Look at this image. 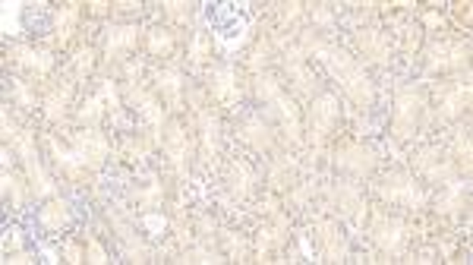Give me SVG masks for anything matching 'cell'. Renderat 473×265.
I'll return each mask as SVG.
<instances>
[{
	"label": "cell",
	"mask_w": 473,
	"mask_h": 265,
	"mask_svg": "<svg viewBox=\"0 0 473 265\" xmlns=\"http://www.w3.org/2000/svg\"><path fill=\"white\" fill-rule=\"evenodd\" d=\"M164 6H167V16H174V19L189 16V4H164Z\"/></svg>",
	"instance_id": "27"
},
{
	"label": "cell",
	"mask_w": 473,
	"mask_h": 265,
	"mask_svg": "<svg viewBox=\"0 0 473 265\" xmlns=\"http://www.w3.org/2000/svg\"><path fill=\"white\" fill-rule=\"evenodd\" d=\"M382 196L388 202H404V205H420L423 202V193L416 189L413 180H407V177H397V180H391L388 186H382Z\"/></svg>",
	"instance_id": "6"
},
{
	"label": "cell",
	"mask_w": 473,
	"mask_h": 265,
	"mask_svg": "<svg viewBox=\"0 0 473 265\" xmlns=\"http://www.w3.org/2000/svg\"><path fill=\"white\" fill-rule=\"evenodd\" d=\"M240 136H243L252 149H271V136H268V130H265L259 120H249V123L243 126V132H240Z\"/></svg>",
	"instance_id": "17"
},
{
	"label": "cell",
	"mask_w": 473,
	"mask_h": 265,
	"mask_svg": "<svg viewBox=\"0 0 473 265\" xmlns=\"http://www.w3.org/2000/svg\"><path fill=\"white\" fill-rule=\"evenodd\" d=\"M322 60H325L328 67H331V73L338 76V82L344 86V92L350 95V101H357L359 107H369V104H372L376 92H372L369 76L363 73V67H359V63L353 60V57L347 54V50L325 44V50H322Z\"/></svg>",
	"instance_id": "1"
},
{
	"label": "cell",
	"mask_w": 473,
	"mask_h": 265,
	"mask_svg": "<svg viewBox=\"0 0 473 265\" xmlns=\"http://www.w3.org/2000/svg\"><path fill=\"white\" fill-rule=\"evenodd\" d=\"M13 57H16L22 67L29 69H38V73H48L50 67H54V57L48 54V50H35V48H16L13 50Z\"/></svg>",
	"instance_id": "10"
},
{
	"label": "cell",
	"mask_w": 473,
	"mask_h": 265,
	"mask_svg": "<svg viewBox=\"0 0 473 265\" xmlns=\"http://www.w3.org/2000/svg\"><path fill=\"white\" fill-rule=\"evenodd\" d=\"M338 168H344V170H353V174H366V170H372V151H366V149H359V145H347V149H341L338 151Z\"/></svg>",
	"instance_id": "7"
},
{
	"label": "cell",
	"mask_w": 473,
	"mask_h": 265,
	"mask_svg": "<svg viewBox=\"0 0 473 265\" xmlns=\"http://www.w3.org/2000/svg\"><path fill=\"white\" fill-rule=\"evenodd\" d=\"M132 101H139V114H142V117L149 120L151 126H161V107H158V101H155V98H149L145 92L132 88Z\"/></svg>",
	"instance_id": "16"
},
{
	"label": "cell",
	"mask_w": 473,
	"mask_h": 265,
	"mask_svg": "<svg viewBox=\"0 0 473 265\" xmlns=\"http://www.w3.org/2000/svg\"><path fill=\"white\" fill-rule=\"evenodd\" d=\"M290 10H284V19H296L300 16V4H287Z\"/></svg>",
	"instance_id": "32"
},
{
	"label": "cell",
	"mask_w": 473,
	"mask_h": 265,
	"mask_svg": "<svg viewBox=\"0 0 473 265\" xmlns=\"http://www.w3.org/2000/svg\"><path fill=\"white\" fill-rule=\"evenodd\" d=\"M467 54V48H460V44H435L432 48V67H454V63H460Z\"/></svg>",
	"instance_id": "15"
},
{
	"label": "cell",
	"mask_w": 473,
	"mask_h": 265,
	"mask_svg": "<svg viewBox=\"0 0 473 265\" xmlns=\"http://www.w3.org/2000/svg\"><path fill=\"white\" fill-rule=\"evenodd\" d=\"M63 114V95H50L48 98V117H60Z\"/></svg>",
	"instance_id": "26"
},
{
	"label": "cell",
	"mask_w": 473,
	"mask_h": 265,
	"mask_svg": "<svg viewBox=\"0 0 473 265\" xmlns=\"http://www.w3.org/2000/svg\"><path fill=\"white\" fill-rule=\"evenodd\" d=\"M252 189V170L246 161H237L233 164V193L237 196H246Z\"/></svg>",
	"instance_id": "19"
},
{
	"label": "cell",
	"mask_w": 473,
	"mask_h": 265,
	"mask_svg": "<svg viewBox=\"0 0 473 265\" xmlns=\"http://www.w3.org/2000/svg\"><path fill=\"white\" fill-rule=\"evenodd\" d=\"M309 120H313V136H315V142H319V139L331 130L334 120H338V98H334V95H319V98L313 101Z\"/></svg>",
	"instance_id": "5"
},
{
	"label": "cell",
	"mask_w": 473,
	"mask_h": 265,
	"mask_svg": "<svg viewBox=\"0 0 473 265\" xmlns=\"http://www.w3.org/2000/svg\"><path fill=\"white\" fill-rule=\"evenodd\" d=\"M313 19H315L319 25H328V22H331V13H328L325 6H319V10H313Z\"/></svg>",
	"instance_id": "30"
},
{
	"label": "cell",
	"mask_w": 473,
	"mask_h": 265,
	"mask_svg": "<svg viewBox=\"0 0 473 265\" xmlns=\"http://www.w3.org/2000/svg\"><path fill=\"white\" fill-rule=\"evenodd\" d=\"M142 227H145V231H149V233H161L164 227H167V221H164L158 212H145V218H142Z\"/></svg>",
	"instance_id": "23"
},
{
	"label": "cell",
	"mask_w": 473,
	"mask_h": 265,
	"mask_svg": "<svg viewBox=\"0 0 473 265\" xmlns=\"http://www.w3.org/2000/svg\"><path fill=\"white\" fill-rule=\"evenodd\" d=\"M376 240H378V246H382L385 252H401V246H404V224L397 218L382 221V224L376 227Z\"/></svg>",
	"instance_id": "9"
},
{
	"label": "cell",
	"mask_w": 473,
	"mask_h": 265,
	"mask_svg": "<svg viewBox=\"0 0 473 265\" xmlns=\"http://www.w3.org/2000/svg\"><path fill=\"white\" fill-rule=\"evenodd\" d=\"M357 41H359V48H363L366 54H372V60H385V57H388V41H385L382 32L366 29V32H359L357 35Z\"/></svg>",
	"instance_id": "13"
},
{
	"label": "cell",
	"mask_w": 473,
	"mask_h": 265,
	"mask_svg": "<svg viewBox=\"0 0 473 265\" xmlns=\"http://www.w3.org/2000/svg\"><path fill=\"white\" fill-rule=\"evenodd\" d=\"M467 104V88H454V92L445 95V101H441V117H458L460 111H464Z\"/></svg>",
	"instance_id": "18"
},
{
	"label": "cell",
	"mask_w": 473,
	"mask_h": 265,
	"mask_svg": "<svg viewBox=\"0 0 473 265\" xmlns=\"http://www.w3.org/2000/svg\"><path fill=\"white\" fill-rule=\"evenodd\" d=\"M16 98L22 101V104H35V98L29 95V88H25V82H16Z\"/></svg>",
	"instance_id": "29"
},
{
	"label": "cell",
	"mask_w": 473,
	"mask_h": 265,
	"mask_svg": "<svg viewBox=\"0 0 473 265\" xmlns=\"http://www.w3.org/2000/svg\"><path fill=\"white\" fill-rule=\"evenodd\" d=\"M88 262H95V265H104V262H111V259H107V252L101 250V246L95 243V240H88Z\"/></svg>",
	"instance_id": "25"
},
{
	"label": "cell",
	"mask_w": 473,
	"mask_h": 265,
	"mask_svg": "<svg viewBox=\"0 0 473 265\" xmlns=\"http://www.w3.org/2000/svg\"><path fill=\"white\" fill-rule=\"evenodd\" d=\"M79 256H82V252H79V246H73V243H69V246H67V259H69V262H82Z\"/></svg>",
	"instance_id": "31"
},
{
	"label": "cell",
	"mask_w": 473,
	"mask_h": 265,
	"mask_svg": "<svg viewBox=\"0 0 473 265\" xmlns=\"http://www.w3.org/2000/svg\"><path fill=\"white\" fill-rule=\"evenodd\" d=\"M231 92H233V69H221L218 82H214V95H218V98H227Z\"/></svg>",
	"instance_id": "22"
},
{
	"label": "cell",
	"mask_w": 473,
	"mask_h": 265,
	"mask_svg": "<svg viewBox=\"0 0 473 265\" xmlns=\"http://www.w3.org/2000/svg\"><path fill=\"white\" fill-rule=\"evenodd\" d=\"M193 60L199 63V60H205V38L202 35H196V44H193Z\"/></svg>",
	"instance_id": "28"
},
{
	"label": "cell",
	"mask_w": 473,
	"mask_h": 265,
	"mask_svg": "<svg viewBox=\"0 0 473 265\" xmlns=\"http://www.w3.org/2000/svg\"><path fill=\"white\" fill-rule=\"evenodd\" d=\"M423 107V95L413 88H401L395 98V132L397 136H410L416 126V114Z\"/></svg>",
	"instance_id": "3"
},
{
	"label": "cell",
	"mask_w": 473,
	"mask_h": 265,
	"mask_svg": "<svg viewBox=\"0 0 473 265\" xmlns=\"http://www.w3.org/2000/svg\"><path fill=\"white\" fill-rule=\"evenodd\" d=\"M319 240H322V250H325L328 259H341L344 256V246H341V233L334 221H322L319 224Z\"/></svg>",
	"instance_id": "12"
},
{
	"label": "cell",
	"mask_w": 473,
	"mask_h": 265,
	"mask_svg": "<svg viewBox=\"0 0 473 265\" xmlns=\"http://www.w3.org/2000/svg\"><path fill=\"white\" fill-rule=\"evenodd\" d=\"M73 145H76V155H79L82 164H88V168H98V164L107 158V142H104V136H101V132H95V130L76 132Z\"/></svg>",
	"instance_id": "4"
},
{
	"label": "cell",
	"mask_w": 473,
	"mask_h": 265,
	"mask_svg": "<svg viewBox=\"0 0 473 265\" xmlns=\"http://www.w3.org/2000/svg\"><path fill=\"white\" fill-rule=\"evenodd\" d=\"M13 142H16L19 155H22L25 170H29V180H32V186H35V193L38 196H54V183H50V177L44 174L41 161H38V151H35V142H32V132H19Z\"/></svg>",
	"instance_id": "2"
},
{
	"label": "cell",
	"mask_w": 473,
	"mask_h": 265,
	"mask_svg": "<svg viewBox=\"0 0 473 265\" xmlns=\"http://www.w3.org/2000/svg\"><path fill=\"white\" fill-rule=\"evenodd\" d=\"M158 86L170 95V98H180V88H183V76L177 69H167V73H158Z\"/></svg>",
	"instance_id": "20"
},
{
	"label": "cell",
	"mask_w": 473,
	"mask_h": 265,
	"mask_svg": "<svg viewBox=\"0 0 473 265\" xmlns=\"http://www.w3.org/2000/svg\"><path fill=\"white\" fill-rule=\"evenodd\" d=\"M167 155L174 161L177 174H186V158H189V142H186V132L180 126H170L167 132Z\"/></svg>",
	"instance_id": "8"
},
{
	"label": "cell",
	"mask_w": 473,
	"mask_h": 265,
	"mask_svg": "<svg viewBox=\"0 0 473 265\" xmlns=\"http://www.w3.org/2000/svg\"><path fill=\"white\" fill-rule=\"evenodd\" d=\"M38 221H41L48 231H60V227L69 224V208L63 205V202H50V205H44L41 212H38Z\"/></svg>",
	"instance_id": "14"
},
{
	"label": "cell",
	"mask_w": 473,
	"mask_h": 265,
	"mask_svg": "<svg viewBox=\"0 0 473 265\" xmlns=\"http://www.w3.org/2000/svg\"><path fill=\"white\" fill-rule=\"evenodd\" d=\"M136 41H139L136 25H117V29H111V35H107V57L117 54V50H130Z\"/></svg>",
	"instance_id": "11"
},
{
	"label": "cell",
	"mask_w": 473,
	"mask_h": 265,
	"mask_svg": "<svg viewBox=\"0 0 473 265\" xmlns=\"http://www.w3.org/2000/svg\"><path fill=\"white\" fill-rule=\"evenodd\" d=\"M149 48L155 50V54L167 50L170 48V35H167V32H155V35H151V41H149Z\"/></svg>",
	"instance_id": "24"
},
{
	"label": "cell",
	"mask_w": 473,
	"mask_h": 265,
	"mask_svg": "<svg viewBox=\"0 0 473 265\" xmlns=\"http://www.w3.org/2000/svg\"><path fill=\"white\" fill-rule=\"evenodd\" d=\"M19 10H22V4H10V0L4 4V32L6 35H19V32H22V25H19Z\"/></svg>",
	"instance_id": "21"
}]
</instances>
